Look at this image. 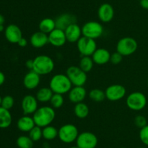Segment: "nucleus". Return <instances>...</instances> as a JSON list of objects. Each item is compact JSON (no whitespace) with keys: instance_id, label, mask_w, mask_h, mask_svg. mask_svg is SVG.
<instances>
[{"instance_id":"nucleus-1","label":"nucleus","mask_w":148,"mask_h":148,"mask_svg":"<svg viewBox=\"0 0 148 148\" xmlns=\"http://www.w3.org/2000/svg\"><path fill=\"white\" fill-rule=\"evenodd\" d=\"M56 116L54 109L50 106H43L33 113V118L36 126L44 128L49 126L53 121Z\"/></svg>"},{"instance_id":"nucleus-2","label":"nucleus","mask_w":148,"mask_h":148,"mask_svg":"<svg viewBox=\"0 0 148 148\" xmlns=\"http://www.w3.org/2000/svg\"><path fill=\"white\" fill-rule=\"evenodd\" d=\"M49 87L54 94H64L72 88V84L66 74H56L49 82Z\"/></svg>"},{"instance_id":"nucleus-3","label":"nucleus","mask_w":148,"mask_h":148,"mask_svg":"<svg viewBox=\"0 0 148 148\" xmlns=\"http://www.w3.org/2000/svg\"><path fill=\"white\" fill-rule=\"evenodd\" d=\"M54 62L48 55H41L36 57L33 59V68L35 71L40 75H44L51 73L54 69Z\"/></svg>"},{"instance_id":"nucleus-4","label":"nucleus","mask_w":148,"mask_h":148,"mask_svg":"<svg viewBox=\"0 0 148 148\" xmlns=\"http://www.w3.org/2000/svg\"><path fill=\"white\" fill-rule=\"evenodd\" d=\"M147 97L140 91H134L129 94L127 97L126 103L130 110L134 111H140L147 105Z\"/></svg>"},{"instance_id":"nucleus-5","label":"nucleus","mask_w":148,"mask_h":148,"mask_svg":"<svg viewBox=\"0 0 148 148\" xmlns=\"http://www.w3.org/2000/svg\"><path fill=\"white\" fill-rule=\"evenodd\" d=\"M78 135L79 131L77 126L72 123H67L59 128L58 137L64 143L70 144L76 142Z\"/></svg>"},{"instance_id":"nucleus-6","label":"nucleus","mask_w":148,"mask_h":148,"mask_svg":"<svg viewBox=\"0 0 148 148\" xmlns=\"http://www.w3.org/2000/svg\"><path fill=\"white\" fill-rule=\"evenodd\" d=\"M86 73L79 66L75 65L69 67L66 72V75L75 86H83L85 85L88 79Z\"/></svg>"},{"instance_id":"nucleus-7","label":"nucleus","mask_w":148,"mask_h":148,"mask_svg":"<svg viewBox=\"0 0 148 148\" xmlns=\"http://www.w3.org/2000/svg\"><path fill=\"white\" fill-rule=\"evenodd\" d=\"M137 41L132 37H124L120 39L116 45V51L122 56H130L137 51Z\"/></svg>"},{"instance_id":"nucleus-8","label":"nucleus","mask_w":148,"mask_h":148,"mask_svg":"<svg viewBox=\"0 0 148 148\" xmlns=\"http://www.w3.org/2000/svg\"><path fill=\"white\" fill-rule=\"evenodd\" d=\"M103 30L102 25L97 21H88L82 27V36L92 39L101 37Z\"/></svg>"},{"instance_id":"nucleus-9","label":"nucleus","mask_w":148,"mask_h":148,"mask_svg":"<svg viewBox=\"0 0 148 148\" xmlns=\"http://www.w3.org/2000/svg\"><path fill=\"white\" fill-rule=\"evenodd\" d=\"M77 46L79 52L82 56H92L95 51L98 49L95 39L83 36L77 42Z\"/></svg>"},{"instance_id":"nucleus-10","label":"nucleus","mask_w":148,"mask_h":148,"mask_svg":"<svg viewBox=\"0 0 148 148\" xmlns=\"http://www.w3.org/2000/svg\"><path fill=\"white\" fill-rule=\"evenodd\" d=\"M98 137L90 131H83L79 133L76 144L79 148H95L98 145Z\"/></svg>"},{"instance_id":"nucleus-11","label":"nucleus","mask_w":148,"mask_h":148,"mask_svg":"<svg viewBox=\"0 0 148 148\" xmlns=\"http://www.w3.org/2000/svg\"><path fill=\"white\" fill-rule=\"evenodd\" d=\"M127 90L121 84H113L107 87L105 91L106 97L110 101H119L124 97Z\"/></svg>"},{"instance_id":"nucleus-12","label":"nucleus","mask_w":148,"mask_h":148,"mask_svg":"<svg viewBox=\"0 0 148 148\" xmlns=\"http://www.w3.org/2000/svg\"><path fill=\"white\" fill-rule=\"evenodd\" d=\"M38 100L36 97L27 94L23 98L21 106L24 115H31L33 114L38 110Z\"/></svg>"},{"instance_id":"nucleus-13","label":"nucleus","mask_w":148,"mask_h":148,"mask_svg":"<svg viewBox=\"0 0 148 148\" xmlns=\"http://www.w3.org/2000/svg\"><path fill=\"white\" fill-rule=\"evenodd\" d=\"M4 36L6 39L12 44H17L23 38L21 29L17 25L10 24L5 28Z\"/></svg>"},{"instance_id":"nucleus-14","label":"nucleus","mask_w":148,"mask_h":148,"mask_svg":"<svg viewBox=\"0 0 148 148\" xmlns=\"http://www.w3.org/2000/svg\"><path fill=\"white\" fill-rule=\"evenodd\" d=\"M49 35V42L53 46L61 47L64 46L66 42V35L64 30L59 28H55Z\"/></svg>"},{"instance_id":"nucleus-15","label":"nucleus","mask_w":148,"mask_h":148,"mask_svg":"<svg viewBox=\"0 0 148 148\" xmlns=\"http://www.w3.org/2000/svg\"><path fill=\"white\" fill-rule=\"evenodd\" d=\"M98 15L100 20L103 23H109L113 20L114 16V10L112 5L108 3H104L99 7Z\"/></svg>"},{"instance_id":"nucleus-16","label":"nucleus","mask_w":148,"mask_h":148,"mask_svg":"<svg viewBox=\"0 0 148 148\" xmlns=\"http://www.w3.org/2000/svg\"><path fill=\"white\" fill-rule=\"evenodd\" d=\"M66 40L71 43L77 42L82 37V28L79 27L76 23L69 25L64 30Z\"/></svg>"},{"instance_id":"nucleus-17","label":"nucleus","mask_w":148,"mask_h":148,"mask_svg":"<svg viewBox=\"0 0 148 148\" xmlns=\"http://www.w3.org/2000/svg\"><path fill=\"white\" fill-rule=\"evenodd\" d=\"M40 75L33 71H29L23 78V85L27 89H34L37 88L40 82Z\"/></svg>"},{"instance_id":"nucleus-18","label":"nucleus","mask_w":148,"mask_h":148,"mask_svg":"<svg viewBox=\"0 0 148 148\" xmlns=\"http://www.w3.org/2000/svg\"><path fill=\"white\" fill-rule=\"evenodd\" d=\"M111 55V53L108 49L104 48H98L92 55V59L94 63L97 65H105L110 61Z\"/></svg>"},{"instance_id":"nucleus-19","label":"nucleus","mask_w":148,"mask_h":148,"mask_svg":"<svg viewBox=\"0 0 148 148\" xmlns=\"http://www.w3.org/2000/svg\"><path fill=\"white\" fill-rule=\"evenodd\" d=\"M30 43L35 48H42L49 42V35L41 31H37L30 36Z\"/></svg>"},{"instance_id":"nucleus-20","label":"nucleus","mask_w":148,"mask_h":148,"mask_svg":"<svg viewBox=\"0 0 148 148\" xmlns=\"http://www.w3.org/2000/svg\"><path fill=\"white\" fill-rule=\"evenodd\" d=\"M56 28L64 30L69 25L76 23V17L70 13H64L60 15L55 20Z\"/></svg>"},{"instance_id":"nucleus-21","label":"nucleus","mask_w":148,"mask_h":148,"mask_svg":"<svg viewBox=\"0 0 148 148\" xmlns=\"http://www.w3.org/2000/svg\"><path fill=\"white\" fill-rule=\"evenodd\" d=\"M87 95L86 89L84 86H74L69 91V99L72 102H82Z\"/></svg>"},{"instance_id":"nucleus-22","label":"nucleus","mask_w":148,"mask_h":148,"mask_svg":"<svg viewBox=\"0 0 148 148\" xmlns=\"http://www.w3.org/2000/svg\"><path fill=\"white\" fill-rule=\"evenodd\" d=\"M35 126L36 124L33 117H30L27 115H25L20 118L17 123L18 129L23 132H29Z\"/></svg>"},{"instance_id":"nucleus-23","label":"nucleus","mask_w":148,"mask_h":148,"mask_svg":"<svg viewBox=\"0 0 148 148\" xmlns=\"http://www.w3.org/2000/svg\"><path fill=\"white\" fill-rule=\"evenodd\" d=\"M12 121V117L10 110L0 106V129H7L10 127Z\"/></svg>"},{"instance_id":"nucleus-24","label":"nucleus","mask_w":148,"mask_h":148,"mask_svg":"<svg viewBox=\"0 0 148 148\" xmlns=\"http://www.w3.org/2000/svg\"><path fill=\"white\" fill-rule=\"evenodd\" d=\"M39 30L43 33L49 34L51 31H53L56 28V22L53 19L50 17H46L43 19L39 23Z\"/></svg>"},{"instance_id":"nucleus-25","label":"nucleus","mask_w":148,"mask_h":148,"mask_svg":"<svg viewBox=\"0 0 148 148\" xmlns=\"http://www.w3.org/2000/svg\"><path fill=\"white\" fill-rule=\"evenodd\" d=\"M53 92L50 87H43L40 89L36 93V99L40 102H50Z\"/></svg>"},{"instance_id":"nucleus-26","label":"nucleus","mask_w":148,"mask_h":148,"mask_svg":"<svg viewBox=\"0 0 148 148\" xmlns=\"http://www.w3.org/2000/svg\"><path fill=\"white\" fill-rule=\"evenodd\" d=\"M74 113L78 118H85L89 114V107L85 103L79 102L75 104L74 107Z\"/></svg>"},{"instance_id":"nucleus-27","label":"nucleus","mask_w":148,"mask_h":148,"mask_svg":"<svg viewBox=\"0 0 148 148\" xmlns=\"http://www.w3.org/2000/svg\"><path fill=\"white\" fill-rule=\"evenodd\" d=\"M43 138H44L46 140H53L58 136L59 130H57L56 127L53 126H46L43 128Z\"/></svg>"},{"instance_id":"nucleus-28","label":"nucleus","mask_w":148,"mask_h":148,"mask_svg":"<svg viewBox=\"0 0 148 148\" xmlns=\"http://www.w3.org/2000/svg\"><path fill=\"white\" fill-rule=\"evenodd\" d=\"M94 62L92 57L89 56H83L79 61V67L85 73L90 72L93 68Z\"/></svg>"},{"instance_id":"nucleus-29","label":"nucleus","mask_w":148,"mask_h":148,"mask_svg":"<svg viewBox=\"0 0 148 148\" xmlns=\"http://www.w3.org/2000/svg\"><path fill=\"white\" fill-rule=\"evenodd\" d=\"M16 144L19 148H33L34 142L29 136L22 135L17 138Z\"/></svg>"},{"instance_id":"nucleus-30","label":"nucleus","mask_w":148,"mask_h":148,"mask_svg":"<svg viewBox=\"0 0 148 148\" xmlns=\"http://www.w3.org/2000/svg\"><path fill=\"white\" fill-rule=\"evenodd\" d=\"M89 97L90 100L94 102H96L103 101L106 98L105 91L100 89H94L91 90L89 92Z\"/></svg>"},{"instance_id":"nucleus-31","label":"nucleus","mask_w":148,"mask_h":148,"mask_svg":"<svg viewBox=\"0 0 148 148\" xmlns=\"http://www.w3.org/2000/svg\"><path fill=\"white\" fill-rule=\"evenodd\" d=\"M64 99L62 94H54V93L50 100L51 105L53 108L55 109H58L62 107L64 104Z\"/></svg>"},{"instance_id":"nucleus-32","label":"nucleus","mask_w":148,"mask_h":148,"mask_svg":"<svg viewBox=\"0 0 148 148\" xmlns=\"http://www.w3.org/2000/svg\"><path fill=\"white\" fill-rule=\"evenodd\" d=\"M29 136L33 142H38L43 137V130L42 128L38 126H35L29 131Z\"/></svg>"},{"instance_id":"nucleus-33","label":"nucleus","mask_w":148,"mask_h":148,"mask_svg":"<svg viewBox=\"0 0 148 148\" xmlns=\"http://www.w3.org/2000/svg\"><path fill=\"white\" fill-rule=\"evenodd\" d=\"M14 98L10 95H6L2 98L1 106L2 107H4V108L7 109V110H10V109L14 106Z\"/></svg>"},{"instance_id":"nucleus-34","label":"nucleus","mask_w":148,"mask_h":148,"mask_svg":"<svg viewBox=\"0 0 148 148\" xmlns=\"http://www.w3.org/2000/svg\"><path fill=\"white\" fill-rule=\"evenodd\" d=\"M139 136H140L141 142L145 145L148 147V124L145 127H143V129H140Z\"/></svg>"},{"instance_id":"nucleus-35","label":"nucleus","mask_w":148,"mask_h":148,"mask_svg":"<svg viewBox=\"0 0 148 148\" xmlns=\"http://www.w3.org/2000/svg\"><path fill=\"white\" fill-rule=\"evenodd\" d=\"M134 124L139 129H143V127H145V126L147 125V119H146V118L145 116L141 115H138L134 118Z\"/></svg>"},{"instance_id":"nucleus-36","label":"nucleus","mask_w":148,"mask_h":148,"mask_svg":"<svg viewBox=\"0 0 148 148\" xmlns=\"http://www.w3.org/2000/svg\"><path fill=\"white\" fill-rule=\"evenodd\" d=\"M123 56L118 52H114V53L111 54V59H110V62L114 65H118L120 62L122 61Z\"/></svg>"},{"instance_id":"nucleus-37","label":"nucleus","mask_w":148,"mask_h":148,"mask_svg":"<svg viewBox=\"0 0 148 148\" xmlns=\"http://www.w3.org/2000/svg\"><path fill=\"white\" fill-rule=\"evenodd\" d=\"M17 44H18L20 46H21V47H25V46H26L27 45V39H26L25 38L23 37L20 41H19Z\"/></svg>"},{"instance_id":"nucleus-38","label":"nucleus","mask_w":148,"mask_h":148,"mask_svg":"<svg viewBox=\"0 0 148 148\" xmlns=\"http://www.w3.org/2000/svg\"><path fill=\"white\" fill-rule=\"evenodd\" d=\"M25 66L27 69L32 71L33 68V59H28V60L26 61Z\"/></svg>"},{"instance_id":"nucleus-39","label":"nucleus","mask_w":148,"mask_h":148,"mask_svg":"<svg viewBox=\"0 0 148 148\" xmlns=\"http://www.w3.org/2000/svg\"><path fill=\"white\" fill-rule=\"evenodd\" d=\"M140 6L145 10H148V0H140Z\"/></svg>"},{"instance_id":"nucleus-40","label":"nucleus","mask_w":148,"mask_h":148,"mask_svg":"<svg viewBox=\"0 0 148 148\" xmlns=\"http://www.w3.org/2000/svg\"><path fill=\"white\" fill-rule=\"evenodd\" d=\"M5 81V75L1 71H0V86L2 85Z\"/></svg>"},{"instance_id":"nucleus-41","label":"nucleus","mask_w":148,"mask_h":148,"mask_svg":"<svg viewBox=\"0 0 148 148\" xmlns=\"http://www.w3.org/2000/svg\"><path fill=\"white\" fill-rule=\"evenodd\" d=\"M4 23V17L2 15L0 14V25H3Z\"/></svg>"},{"instance_id":"nucleus-42","label":"nucleus","mask_w":148,"mask_h":148,"mask_svg":"<svg viewBox=\"0 0 148 148\" xmlns=\"http://www.w3.org/2000/svg\"><path fill=\"white\" fill-rule=\"evenodd\" d=\"M4 30H5V28H4V26L3 25H0V32H2Z\"/></svg>"},{"instance_id":"nucleus-43","label":"nucleus","mask_w":148,"mask_h":148,"mask_svg":"<svg viewBox=\"0 0 148 148\" xmlns=\"http://www.w3.org/2000/svg\"><path fill=\"white\" fill-rule=\"evenodd\" d=\"M1 100H2V97H1V95H0V106H1Z\"/></svg>"},{"instance_id":"nucleus-44","label":"nucleus","mask_w":148,"mask_h":148,"mask_svg":"<svg viewBox=\"0 0 148 148\" xmlns=\"http://www.w3.org/2000/svg\"><path fill=\"white\" fill-rule=\"evenodd\" d=\"M69 148H79V147H78L77 146H72V147H69Z\"/></svg>"},{"instance_id":"nucleus-45","label":"nucleus","mask_w":148,"mask_h":148,"mask_svg":"<svg viewBox=\"0 0 148 148\" xmlns=\"http://www.w3.org/2000/svg\"><path fill=\"white\" fill-rule=\"evenodd\" d=\"M137 148H147V147H137Z\"/></svg>"},{"instance_id":"nucleus-46","label":"nucleus","mask_w":148,"mask_h":148,"mask_svg":"<svg viewBox=\"0 0 148 148\" xmlns=\"http://www.w3.org/2000/svg\"><path fill=\"white\" fill-rule=\"evenodd\" d=\"M147 84H148V79H147Z\"/></svg>"},{"instance_id":"nucleus-47","label":"nucleus","mask_w":148,"mask_h":148,"mask_svg":"<svg viewBox=\"0 0 148 148\" xmlns=\"http://www.w3.org/2000/svg\"><path fill=\"white\" fill-rule=\"evenodd\" d=\"M121 148H125V147H121Z\"/></svg>"}]
</instances>
